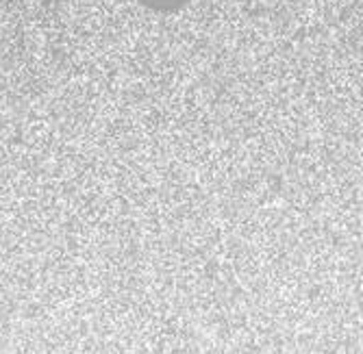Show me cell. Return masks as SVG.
Returning <instances> with one entry per match:
<instances>
[{"label": "cell", "mask_w": 363, "mask_h": 354, "mask_svg": "<svg viewBox=\"0 0 363 354\" xmlns=\"http://www.w3.org/2000/svg\"><path fill=\"white\" fill-rule=\"evenodd\" d=\"M148 3H152V7H179L185 0H148Z\"/></svg>", "instance_id": "1"}]
</instances>
